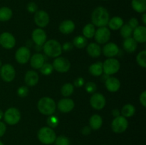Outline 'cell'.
<instances>
[{
  "label": "cell",
  "mask_w": 146,
  "mask_h": 145,
  "mask_svg": "<svg viewBox=\"0 0 146 145\" xmlns=\"http://www.w3.org/2000/svg\"><path fill=\"white\" fill-rule=\"evenodd\" d=\"M58 122H59V120H58V117L56 116H51V115H50L49 117L47 119V124L48 125L49 127L51 128L56 127L58 125Z\"/></svg>",
  "instance_id": "obj_38"
},
{
  "label": "cell",
  "mask_w": 146,
  "mask_h": 145,
  "mask_svg": "<svg viewBox=\"0 0 146 145\" xmlns=\"http://www.w3.org/2000/svg\"><path fill=\"white\" fill-rule=\"evenodd\" d=\"M54 142H55L56 145H70V141L68 138L65 136H63V135L56 138Z\"/></svg>",
  "instance_id": "obj_37"
},
{
  "label": "cell",
  "mask_w": 146,
  "mask_h": 145,
  "mask_svg": "<svg viewBox=\"0 0 146 145\" xmlns=\"http://www.w3.org/2000/svg\"><path fill=\"white\" fill-rule=\"evenodd\" d=\"M31 58V52L27 47L22 46L19 48L15 53V58L20 64H25Z\"/></svg>",
  "instance_id": "obj_13"
},
{
  "label": "cell",
  "mask_w": 146,
  "mask_h": 145,
  "mask_svg": "<svg viewBox=\"0 0 146 145\" xmlns=\"http://www.w3.org/2000/svg\"><path fill=\"white\" fill-rule=\"evenodd\" d=\"M0 145H4V144H3V142H1V141H0Z\"/></svg>",
  "instance_id": "obj_51"
},
{
  "label": "cell",
  "mask_w": 146,
  "mask_h": 145,
  "mask_svg": "<svg viewBox=\"0 0 146 145\" xmlns=\"http://www.w3.org/2000/svg\"><path fill=\"white\" fill-rule=\"evenodd\" d=\"M38 78H39V77H38V73L36 71H29L25 74L24 80H25L26 84L28 86H34L38 83Z\"/></svg>",
  "instance_id": "obj_20"
},
{
  "label": "cell",
  "mask_w": 146,
  "mask_h": 145,
  "mask_svg": "<svg viewBox=\"0 0 146 145\" xmlns=\"http://www.w3.org/2000/svg\"><path fill=\"white\" fill-rule=\"evenodd\" d=\"M133 29L128 24H124L121 28V35L123 38H127L131 37L133 34Z\"/></svg>",
  "instance_id": "obj_34"
},
{
  "label": "cell",
  "mask_w": 146,
  "mask_h": 145,
  "mask_svg": "<svg viewBox=\"0 0 146 145\" xmlns=\"http://www.w3.org/2000/svg\"><path fill=\"white\" fill-rule=\"evenodd\" d=\"M133 9L138 13H145L146 11V0H132Z\"/></svg>",
  "instance_id": "obj_26"
},
{
  "label": "cell",
  "mask_w": 146,
  "mask_h": 145,
  "mask_svg": "<svg viewBox=\"0 0 146 145\" xmlns=\"http://www.w3.org/2000/svg\"><path fill=\"white\" fill-rule=\"evenodd\" d=\"M128 25L134 29V28H136L137 26H138V21L136 18H131L129 20V22H128Z\"/></svg>",
  "instance_id": "obj_42"
},
{
  "label": "cell",
  "mask_w": 146,
  "mask_h": 145,
  "mask_svg": "<svg viewBox=\"0 0 146 145\" xmlns=\"http://www.w3.org/2000/svg\"><path fill=\"white\" fill-rule=\"evenodd\" d=\"M120 67L121 65L118 60L113 58H109L103 63V71L106 75H112L118 72Z\"/></svg>",
  "instance_id": "obj_5"
},
{
  "label": "cell",
  "mask_w": 146,
  "mask_h": 145,
  "mask_svg": "<svg viewBox=\"0 0 146 145\" xmlns=\"http://www.w3.org/2000/svg\"><path fill=\"white\" fill-rule=\"evenodd\" d=\"M96 85L93 82H88L86 84L85 89L86 92H88V93H94L95 91L96 90Z\"/></svg>",
  "instance_id": "obj_39"
},
{
  "label": "cell",
  "mask_w": 146,
  "mask_h": 145,
  "mask_svg": "<svg viewBox=\"0 0 146 145\" xmlns=\"http://www.w3.org/2000/svg\"><path fill=\"white\" fill-rule=\"evenodd\" d=\"M3 117H4V113H3L2 111H1V109H0V119H1V118Z\"/></svg>",
  "instance_id": "obj_50"
},
{
  "label": "cell",
  "mask_w": 146,
  "mask_h": 145,
  "mask_svg": "<svg viewBox=\"0 0 146 145\" xmlns=\"http://www.w3.org/2000/svg\"><path fill=\"white\" fill-rule=\"evenodd\" d=\"M112 114H113V115L115 117H118V116H120V112H119V110L117 109H113V110L112 111Z\"/></svg>",
  "instance_id": "obj_48"
},
{
  "label": "cell",
  "mask_w": 146,
  "mask_h": 145,
  "mask_svg": "<svg viewBox=\"0 0 146 145\" xmlns=\"http://www.w3.org/2000/svg\"><path fill=\"white\" fill-rule=\"evenodd\" d=\"M74 85L71 83H69V82H68V83L64 84L61 90V94H62L63 96L64 97H68L70 96V95H71V94L74 92Z\"/></svg>",
  "instance_id": "obj_33"
},
{
  "label": "cell",
  "mask_w": 146,
  "mask_h": 145,
  "mask_svg": "<svg viewBox=\"0 0 146 145\" xmlns=\"http://www.w3.org/2000/svg\"><path fill=\"white\" fill-rule=\"evenodd\" d=\"M103 124V119L100 115H94L89 119L90 127L94 130H98L101 127Z\"/></svg>",
  "instance_id": "obj_25"
},
{
  "label": "cell",
  "mask_w": 146,
  "mask_h": 145,
  "mask_svg": "<svg viewBox=\"0 0 146 145\" xmlns=\"http://www.w3.org/2000/svg\"><path fill=\"white\" fill-rule=\"evenodd\" d=\"M54 71L53 65L50 63H44V65L40 68V71L44 75H48L51 74Z\"/></svg>",
  "instance_id": "obj_36"
},
{
  "label": "cell",
  "mask_w": 146,
  "mask_h": 145,
  "mask_svg": "<svg viewBox=\"0 0 146 145\" xmlns=\"http://www.w3.org/2000/svg\"><path fill=\"white\" fill-rule=\"evenodd\" d=\"M123 46L126 52L133 53L137 49L138 44L133 38L129 37V38H125L123 43Z\"/></svg>",
  "instance_id": "obj_24"
},
{
  "label": "cell",
  "mask_w": 146,
  "mask_h": 145,
  "mask_svg": "<svg viewBox=\"0 0 146 145\" xmlns=\"http://www.w3.org/2000/svg\"><path fill=\"white\" fill-rule=\"evenodd\" d=\"M29 93V89L27 86H21L17 90V94L21 98H24L27 96Z\"/></svg>",
  "instance_id": "obj_40"
},
{
  "label": "cell",
  "mask_w": 146,
  "mask_h": 145,
  "mask_svg": "<svg viewBox=\"0 0 146 145\" xmlns=\"http://www.w3.org/2000/svg\"><path fill=\"white\" fill-rule=\"evenodd\" d=\"M88 44L87 38L83 36H78L74 38L73 41V45L78 48H84Z\"/></svg>",
  "instance_id": "obj_32"
},
{
  "label": "cell",
  "mask_w": 146,
  "mask_h": 145,
  "mask_svg": "<svg viewBox=\"0 0 146 145\" xmlns=\"http://www.w3.org/2000/svg\"><path fill=\"white\" fill-rule=\"evenodd\" d=\"M105 85L109 92H115L120 89L121 82L118 78L115 77H108L105 81Z\"/></svg>",
  "instance_id": "obj_19"
},
{
  "label": "cell",
  "mask_w": 146,
  "mask_h": 145,
  "mask_svg": "<svg viewBox=\"0 0 146 145\" xmlns=\"http://www.w3.org/2000/svg\"><path fill=\"white\" fill-rule=\"evenodd\" d=\"M16 40L14 36L9 32H4L0 35V45L6 49H11L14 47Z\"/></svg>",
  "instance_id": "obj_11"
},
{
  "label": "cell",
  "mask_w": 146,
  "mask_h": 145,
  "mask_svg": "<svg viewBox=\"0 0 146 145\" xmlns=\"http://www.w3.org/2000/svg\"><path fill=\"white\" fill-rule=\"evenodd\" d=\"M53 68L57 72H66L68 71L71 67V63L68 59L64 57H57L53 62Z\"/></svg>",
  "instance_id": "obj_9"
},
{
  "label": "cell",
  "mask_w": 146,
  "mask_h": 145,
  "mask_svg": "<svg viewBox=\"0 0 146 145\" xmlns=\"http://www.w3.org/2000/svg\"><path fill=\"white\" fill-rule=\"evenodd\" d=\"M32 40L37 45H42L46 41V34L42 28H36L31 34Z\"/></svg>",
  "instance_id": "obj_15"
},
{
  "label": "cell",
  "mask_w": 146,
  "mask_h": 145,
  "mask_svg": "<svg viewBox=\"0 0 146 145\" xmlns=\"http://www.w3.org/2000/svg\"><path fill=\"white\" fill-rule=\"evenodd\" d=\"M75 29V24L71 20H65L59 26V31L63 34H69Z\"/></svg>",
  "instance_id": "obj_21"
},
{
  "label": "cell",
  "mask_w": 146,
  "mask_h": 145,
  "mask_svg": "<svg viewBox=\"0 0 146 145\" xmlns=\"http://www.w3.org/2000/svg\"><path fill=\"white\" fill-rule=\"evenodd\" d=\"M75 104L73 100L69 98H64L61 99L58 102V108L61 112L64 113H68L71 112L74 108Z\"/></svg>",
  "instance_id": "obj_16"
},
{
  "label": "cell",
  "mask_w": 146,
  "mask_h": 145,
  "mask_svg": "<svg viewBox=\"0 0 146 145\" xmlns=\"http://www.w3.org/2000/svg\"><path fill=\"white\" fill-rule=\"evenodd\" d=\"M4 119L6 123L9 125H17L21 119L19 110L15 107L9 108L4 114Z\"/></svg>",
  "instance_id": "obj_6"
},
{
  "label": "cell",
  "mask_w": 146,
  "mask_h": 145,
  "mask_svg": "<svg viewBox=\"0 0 146 145\" xmlns=\"http://www.w3.org/2000/svg\"><path fill=\"white\" fill-rule=\"evenodd\" d=\"M91 128L88 126L84 127L82 129V131H81L83 134L86 135V136L89 134L91 133Z\"/></svg>",
  "instance_id": "obj_47"
},
{
  "label": "cell",
  "mask_w": 146,
  "mask_h": 145,
  "mask_svg": "<svg viewBox=\"0 0 146 145\" xmlns=\"http://www.w3.org/2000/svg\"><path fill=\"white\" fill-rule=\"evenodd\" d=\"M95 40L99 44H104L108 42L111 38V31L107 27H99L97 31H96Z\"/></svg>",
  "instance_id": "obj_10"
},
{
  "label": "cell",
  "mask_w": 146,
  "mask_h": 145,
  "mask_svg": "<svg viewBox=\"0 0 146 145\" xmlns=\"http://www.w3.org/2000/svg\"><path fill=\"white\" fill-rule=\"evenodd\" d=\"M135 108L131 104H127V105H124L122 109H121V115L123 116L124 117H131L133 115L135 114Z\"/></svg>",
  "instance_id": "obj_29"
},
{
  "label": "cell",
  "mask_w": 146,
  "mask_h": 145,
  "mask_svg": "<svg viewBox=\"0 0 146 145\" xmlns=\"http://www.w3.org/2000/svg\"><path fill=\"white\" fill-rule=\"evenodd\" d=\"M110 19L108 10L103 7H98L94 10L91 14V20L94 26L98 27L106 26Z\"/></svg>",
  "instance_id": "obj_1"
},
{
  "label": "cell",
  "mask_w": 146,
  "mask_h": 145,
  "mask_svg": "<svg viewBox=\"0 0 146 145\" xmlns=\"http://www.w3.org/2000/svg\"><path fill=\"white\" fill-rule=\"evenodd\" d=\"M27 9L29 12L36 13L38 11V6L36 5V4L35 2L31 1V2L28 3V4H27Z\"/></svg>",
  "instance_id": "obj_41"
},
{
  "label": "cell",
  "mask_w": 146,
  "mask_h": 145,
  "mask_svg": "<svg viewBox=\"0 0 146 145\" xmlns=\"http://www.w3.org/2000/svg\"><path fill=\"white\" fill-rule=\"evenodd\" d=\"M38 109L41 114L44 115H52L55 112L56 105L55 101L48 97L41 98L38 102Z\"/></svg>",
  "instance_id": "obj_2"
},
{
  "label": "cell",
  "mask_w": 146,
  "mask_h": 145,
  "mask_svg": "<svg viewBox=\"0 0 146 145\" xmlns=\"http://www.w3.org/2000/svg\"><path fill=\"white\" fill-rule=\"evenodd\" d=\"M1 66V61H0V67Z\"/></svg>",
  "instance_id": "obj_52"
},
{
  "label": "cell",
  "mask_w": 146,
  "mask_h": 145,
  "mask_svg": "<svg viewBox=\"0 0 146 145\" xmlns=\"http://www.w3.org/2000/svg\"><path fill=\"white\" fill-rule=\"evenodd\" d=\"M101 51L102 50L99 44H96V43H91L87 46V53L93 58L99 57L101 54Z\"/></svg>",
  "instance_id": "obj_23"
},
{
  "label": "cell",
  "mask_w": 146,
  "mask_h": 145,
  "mask_svg": "<svg viewBox=\"0 0 146 145\" xmlns=\"http://www.w3.org/2000/svg\"><path fill=\"white\" fill-rule=\"evenodd\" d=\"M109 28L112 30H118L121 28L123 25V21L122 18L119 16H114L112 18L109 19L108 23Z\"/></svg>",
  "instance_id": "obj_27"
},
{
  "label": "cell",
  "mask_w": 146,
  "mask_h": 145,
  "mask_svg": "<svg viewBox=\"0 0 146 145\" xmlns=\"http://www.w3.org/2000/svg\"><path fill=\"white\" fill-rule=\"evenodd\" d=\"M44 63V57L41 53H35L30 58V64L34 69H40Z\"/></svg>",
  "instance_id": "obj_22"
},
{
  "label": "cell",
  "mask_w": 146,
  "mask_h": 145,
  "mask_svg": "<svg viewBox=\"0 0 146 145\" xmlns=\"http://www.w3.org/2000/svg\"><path fill=\"white\" fill-rule=\"evenodd\" d=\"M0 75L3 80H4L5 82H11L15 78V69L11 64H5V65L1 66Z\"/></svg>",
  "instance_id": "obj_8"
},
{
  "label": "cell",
  "mask_w": 146,
  "mask_h": 145,
  "mask_svg": "<svg viewBox=\"0 0 146 145\" xmlns=\"http://www.w3.org/2000/svg\"><path fill=\"white\" fill-rule=\"evenodd\" d=\"M12 11L9 7L0 8V21H7L12 16Z\"/></svg>",
  "instance_id": "obj_30"
},
{
  "label": "cell",
  "mask_w": 146,
  "mask_h": 145,
  "mask_svg": "<svg viewBox=\"0 0 146 145\" xmlns=\"http://www.w3.org/2000/svg\"><path fill=\"white\" fill-rule=\"evenodd\" d=\"M49 16L46 11L44 10H39L35 13L34 21L38 27H41V28L46 27L49 23Z\"/></svg>",
  "instance_id": "obj_14"
},
{
  "label": "cell",
  "mask_w": 146,
  "mask_h": 145,
  "mask_svg": "<svg viewBox=\"0 0 146 145\" xmlns=\"http://www.w3.org/2000/svg\"><path fill=\"white\" fill-rule=\"evenodd\" d=\"M44 53L48 56L51 58H57L62 53V47L61 45L57 41L54 39L49 40V41L45 42L44 44Z\"/></svg>",
  "instance_id": "obj_3"
},
{
  "label": "cell",
  "mask_w": 146,
  "mask_h": 145,
  "mask_svg": "<svg viewBox=\"0 0 146 145\" xmlns=\"http://www.w3.org/2000/svg\"><path fill=\"white\" fill-rule=\"evenodd\" d=\"M142 21H143V23L144 24H146V14L145 13H144V14H143Z\"/></svg>",
  "instance_id": "obj_49"
},
{
  "label": "cell",
  "mask_w": 146,
  "mask_h": 145,
  "mask_svg": "<svg viewBox=\"0 0 146 145\" xmlns=\"http://www.w3.org/2000/svg\"><path fill=\"white\" fill-rule=\"evenodd\" d=\"M119 52V48L118 45L114 43H108L104 45L103 48V53L104 55L108 58H113Z\"/></svg>",
  "instance_id": "obj_18"
},
{
  "label": "cell",
  "mask_w": 146,
  "mask_h": 145,
  "mask_svg": "<svg viewBox=\"0 0 146 145\" xmlns=\"http://www.w3.org/2000/svg\"><path fill=\"white\" fill-rule=\"evenodd\" d=\"M106 100L102 94L94 93L90 99V104L94 109L100 110L105 107Z\"/></svg>",
  "instance_id": "obj_12"
},
{
  "label": "cell",
  "mask_w": 146,
  "mask_h": 145,
  "mask_svg": "<svg viewBox=\"0 0 146 145\" xmlns=\"http://www.w3.org/2000/svg\"><path fill=\"white\" fill-rule=\"evenodd\" d=\"M133 38L137 43H145L146 41V28L145 26H138L133 31Z\"/></svg>",
  "instance_id": "obj_17"
},
{
  "label": "cell",
  "mask_w": 146,
  "mask_h": 145,
  "mask_svg": "<svg viewBox=\"0 0 146 145\" xmlns=\"http://www.w3.org/2000/svg\"><path fill=\"white\" fill-rule=\"evenodd\" d=\"M140 102H141V105L145 107H146V92L143 91V92L141 93V95H140Z\"/></svg>",
  "instance_id": "obj_45"
},
{
  "label": "cell",
  "mask_w": 146,
  "mask_h": 145,
  "mask_svg": "<svg viewBox=\"0 0 146 145\" xmlns=\"http://www.w3.org/2000/svg\"><path fill=\"white\" fill-rule=\"evenodd\" d=\"M61 47H62V50H64V51H70L73 49L74 45L71 42H66Z\"/></svg>",
  "instance_id": "obj_43"
},
{
  "label": "cell",
  "mask_w": 146,
  "mask_h": 145,
  "mask_svg": "<svg viewBox=\"0 0 146 145\" xmlns=\"http://www.w3.org/2000/svg\"><path fill=\"white\" fill-rule=\"evenodd\" d=\"M96 32L95 26L93 24H88L83 28V34L86 38H91L94 36Z\"/></svg>",
  "instance_id": "obj_31"
},
{
  "label": "cell",
  "mask_w": 146,
  "mask_h": 145,
  "mask_svg": "<svg viewBox=\"0 0 146 145\" xmlns=\"http://www.w3.org/2000/svg\"><path fill=\"white\" fill-rule=\"evenodd\" d=\"M128 127V122L123 116H118L114 118L111 123V128L115 133H123L127 129Z\"/></svg>",
  "instance_id": "obj_7"
},
{
  "label": "cell",
  "mask_w": 146,
  "mask_h": 145,
  "mask_svg": "<svg viewBox=\"0 0 146 145\" xmlns=\"http://www.w3.org/2000/svg\"><path fill=\"white\" fill-rule=\"evenodd\" d=\"M89 72L94 76H100L104 72L103 71V63L101 62H96L93 63L89 67Z\"/></svg>",
  "instance_id": "obj_28"
},
{
  "label": "cell",
  "mask_w": 146,
  "mask_h": 145,
  "mask_svg": "<svg viewBox=\"0 0 146 145\" xmlns=\"http://www.w3.org/2000/svg\"><path fill=\"white\" fill-rule=\"evenodd\" d=\"M137 63L138 65L142 68H146V51L143 50V51H141L138 54L136 58Z\"/></svg>",
  "instance_id": "obj_35"
},
{
  "label": "cell",
  "mask_w": 146,
  "mask_h": 145,
  "mask_svg": "<svg viewBox=\"0 0 146 145\" xmlns=\"http://www.w3.org/2000/svg\"><path fill=\"white\" fill-rule=\"evenodd\" d=\"M84 84V80L83 78H76V79L75 80V81H74V85H75L76 87H77V88H79V87H81L83 86Z\"/></svg>",
  "instance_id": "obj_44"
},
{
  "label": "cell",
  "mask_w": 146,
  "mask_h": 145,
  "mask_svg": "<svg viewBox=\"0 0 146 145\" xmlns=\"http://www.w3.org/2000/svg\"><path fill=\"white\" fill-rule=\"evenodd\" d=\"M104 1H106V0H104Z\"/></svg>",
  "instance_id": "obj_53"
},
{
  "label": "cell",
  "mask_w": 146,
  "mask_h": 145,
  "mask_svg": "<svg viewBox=\"0 0 146 145\" xmlns=\"http://www.w3.org/2000/svg\"><path fill=\"white\" fill-rule=\"evenodd\" d=\"M6 129H7V127L5 124L2 122H0V137H1L5 134Z\"/></svg>",
  "instance_id": "obj_46"
},
{
  "label": "cell",
  "mask_w": 146,
  "mask_h": 145,
  "mask_svg": "<svg viewBox=\"0 0 146 145\" xmlns=\"http://www.w3.org/2000/svg\"><path fill=\"white\" fill-rule=\"evenodd\" d=\"M38 139L44 144H51L54 143L56 138V134L54 129L49 127H44L38 132Z\"/></svg>",
  "instance_id": "obj_4"
}]
</instances>
